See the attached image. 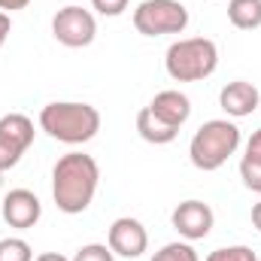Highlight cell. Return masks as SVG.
<instances>
[{"label": "cell", "mask_w": 261, "mask_h": 261, "mask_svg": "<svg viewBox=\"0 0 261 261\" xmlns=\"http://www.w3.org/2000/svg\"><path fill=\"white\" fill-rule=\"evenodd\" d=\"M100 186V167L85 152H67L52 167V197L67 216H79L91 206Z\"/></svg>", "instance_id": "cell-1"}, {"label": "cell", "mask_w": 261, "mask_h": 261, "mask_svg": "<svg viewBox=\"0 0 261 261\" xmlns=\"http://www.w3.org/2000/svg\"><path fill=\"white\" fill-rule=\"evenodd\" d=\"M40 128L52 140L67 146H82L97 137L100 130V113L91 103L79 100H55L40 110Z\"/></svg>", "instance_id": "cell-2"}, {"label": "cell", "mask_w": 261, "mask_h": 261, "mask_svg": "<svg viewBox=\"0 0 261 261\" xmlns=\"http://www.w3.org/2000/svg\"><path fill=\"white\" fill-rule=\"evenodd\" d=\"M219 67V49L206 37H186L167 46L164 70L173 82H203Z\"/></svg>", "instance_id": "cell-3"}, {"label": "cell", "mask_w": 261, "mask_h": 261, "mask_svg": "<svg viewBox=\"0 0 261 261\" xmlns=\"http://www.w3.org/2000/svg\"><path fill=\"white\" fill-rule=\"evenodd\" d=\"M237 149H240V128L228 119H210L195 130V137L189 143V158L197 170L213 173Z\"/></svg>", "instance_id": "cell-4"}, {"label": "cell", "mask_w": 261, "mask_h": 261, "mask_svg": "<svg viewBox=\"0 0 261 261\" xmlns=\"http://www.w3.org/2000/svg\"><path fill=\"white\" fill-rule=\"evenodd\" d=\"M134 28L143 37L182 34L189 28V9L179 0H143L134 9Z\"/></svg>", "instance_id": "cell-5"}, {"label": "cell", "mask_w": 261, "mask_h": 261, "mask_svg": "<svg viewBox=\"0 0 261 261\" xmlns=\"http://www.w3.org/2000/svg\"><path fill=\"white\" fill-rule=\"evenodd\" d=\"M52 37L67 49H85L97 37V21L82 6H64L52 18Z\"/></svg>", "instance_id": "cell-6"}, {"label": "cell", "mask_w": 261, "mask_h": 261, "mask_svg": "<svg viewBox=\"0 0 261 261\" xmlns=\"http://www.w3.org/2000/svg\"><path fill=\"white\" fill-rule=\"evenodd\" d=\"M34 122L24 113H6L0 119V173L12 170L34 143Z\"/></svg>", "instance_id": "cell-7"}, {"label": "cell", "mask_w": 261, "mask_h": 261, "mask_svg": "<svg viewBox=\"0 0 261 261\" xmlns=\"http://www.w3.org/2000/svg\"><path fill=\"white\" fill-rule=\"evenodd\" d=\"M170 222H173V228L179 231V237H186L189 243H195V240L210 237L216 216H213L210 203H203V200H182V203L170 213Z\"/></svg>", "instance_id": "cell-8"}, {"label": "cell", "mask_w": 261, "mask_h": 261, "mask_svg": "<svg viewBox=\"0 0 261 261\" xmlns=\"http://www.w3.org/2000/svg\"><path fill=\"white\" fill-rule=\"evenodd\" d=\"M107 246L113 249V255H122V258H140L146 249H149V234L143 228V222L122 216L110 225V234H107Z\"/></svg>", "instance_id": "cell-9"}, {"label": "cell", "mask_w": 261, "mask_h": 261, "mask_svg": "<svg viewBox=\"0 0 261 261\" xmlns=\"http://www.w3.org/2000/svg\"><path fill=\"white\" fill-rule=\"evenodd\" d=\"M0 213H3V222L9 228H18V231H28L40 222L43 216V203L40 197L28 189H12L9 195L0 200Z\"/></svg>", "instance_id": "cell-10"}, {"label": "cell", "mask_w": 261, "mask_h": 261, "mask_svg": "<svg viewBox=\"0 0 261 261\" xmlns=\"http://www.w3.org/2000/svg\"><path fill=\"white\" fill-rule=\"evenodd\" d=\"M219 107H222L231 119H246V116H252L261 107V94L252 82L234 79V82H228V85L219 91Z\"/></svg>", "instance_id": "cell-11"}, {"label": "cell", "mask_w": 261, "mask_h": 261, "mask_svg": "<svg viewBox=\"0 0 261 261\" xmlns=\"http://www.w3.org/2000/svg\"><path fill=\"white\" fill-rule=\"evenodd\" d=\"M149 110H152V116H158L164 125H170L173 130H179L189 122V116H192V100H189V94H182V91H176V88H164V91H158V94L152 97Z\"/></svg>", "instance_id": "cell-12"}, {"label": "cell", "mask_w": 261, "mask_h": 261, "mask_svg": "<svg viewBox=\"0 0 261 261\" xmlns=\"http://www.w3.org/2000/svg\"><path fill=\"white\" fill-rule=\"evenodd\" d=\"M137 134H140L146 143H152V146H167V143L176 140L179 130H173L170 125H164L158 116H152L149 107H143V110L137 113Z\"/></svg>", "instance_id": "cell-13"}, {"label": "cell", "mask_w": 261, "mask_h": 261, "mask_svg": "<svg viewBox=\"0 0 261 261\" xmlns=\"http://www.w3.org/2000/svg\"><path fill=\"white\" fill-rule=\"evenodd\" d=\"M228 21L237 31L261 28V0H228Z\"/></svg>", "instance_id": "cell-14"}, {"label": "cell", "mask_w": 261, "mask_h": 261, "mask_svg": "<svg viewBox=\"0 0 261 261\" xmlns=\"http://www.w3.org/2000/svg\"><path fill=\"white\" fill-rule=\"evenodd\" d=\"M0 261H34L31 243L21 237H3L0 240Z\"/></svg>", "instance_id": "cell-15"}, {"label": "cell", "mask_w": 261, "mask_h": 261, "mask_svg": "<svg viewBox=\"0 0 261 261\" xmlns=\"http://www.w3.org/2000/svg\"><path fill=\"white\" fill-rule=\"evenodd\" d=\"M152 261H200L195 252V246L186 240V243H167V246H161L155 255H152Z\"/></svg>", "instance_id": "cell-16"}, {"label": "cell", "mask_w": 261, "mask_h": 261, "mask_svg": "<svg viewBox=\"0 0 261 261\" xmlns=\"http://www.w3.org/2000/svg\"><path fill=\"white\" fill-rule=\"evenodd\" d=\"M240 179L249 192H258L261 195V158L255 155H243L240 161Z\"/></svg>", "instance_id": "cell-17"}, {"label": "cell", "mask_w": 261, "mask_h": 261, "mask_svg": "<svg viewBox=\"0 0 261 261\" xmlns=\"http://www.w3.org/2000/svg\"><path fill=\"white\" fill-rule=\"evenodd\" d=\"M70 261H116V255L107 243H85L76 249V255Z\"/></svg>", "instance_id": "cell-18"}, {"label": "cell", "mask_w": 261, "mask_h": 261, "mask_svg": "<svg viewBox=\"0 0 261 261\" xmlns=\"http://www.w3.org/2000/svg\"><path fill=\"white\" fill-rule=\"evenodd\" d=\"M206 261H258V255L249 246H222V249L210 252Z\"/></svg>", "instance_id": "cell-19"}, {"label": "cell", "mask_w": 261, "mask_h": 261, "mask_svg": "<svg viewBox=\"0 0 261 261\" xmlns=\"http://www.w3.org/2000/svg\"><path fill=\"white\" fill-rule=\"evenodd\" d=\"M91 6L107 18H116V15H122L128 9V0H91Z\"/></svg>", "instance_id": "cell-20"}, {"label": "cell", "mask_w": 261, "mask_h": 261, "mask_svg": "<svg viewBox=\"0 0 261 261\" xmlns=\"http://www.w3.org/2000/svg\"><path fill=\"white\" fill-rule=\"evenodd\" d=\"M9 31H12V18H9V12H0V49L9 40Z\"/></svg>", "instance_id": "cell-21"}, {"label": "cell", "mask_w": 261, "mask_h": 261, "mask_svg": "<svg viewBox=\"0 0 261 261\" xmlns=\"http://www.w3.org/2000/svg\"><path fill=\"white\" fill-rule=\"evenodd\" d=\"M246 155H255V158H261V128L249 137V143H246Z\"/></svg>", "instance_id": "cell-22"}, {"label": "cell", "mask_w": 261, "mask_h": 261, "mask_svg": "<svg viewBox=\"0 0 261 261\" xmlns=\"http://www.w3.org/2000/svg\"><path fill=\"white\" fill-rule=\"evenodd\" d=\"M31 0H0V12H15V9H28Z\"/></svg>", "instance_id": "cell-23"}, {"label": "cell", "mask_w": 261, "mask_h": 261, "mask_svg": "<svg viewBox=\"0 0 261 261\" xmlns=\"http://www.w3.org/2000/svg\"><path fill=\"white\" fill-rule=\"evenodd\" d=\"M34 261H70V258H64L61 252H43V255H37Z\"/></svg>", "instance_id": "cell-24"}, {"label": "cell", "mask_w": 261, "mask_h": 261, "mask_svg": "<svg viewBox=\"0 0 261 261\" xmlns=\"http://www.w3.org/2000/svg\"><path fill=\"white\" fill-rule=\"evenodd\" d=\"M252 225H255V228L261 231V200L255 203V206H252Z\"/></svg>", "instance_id": "cell-25"}]
</instances>
